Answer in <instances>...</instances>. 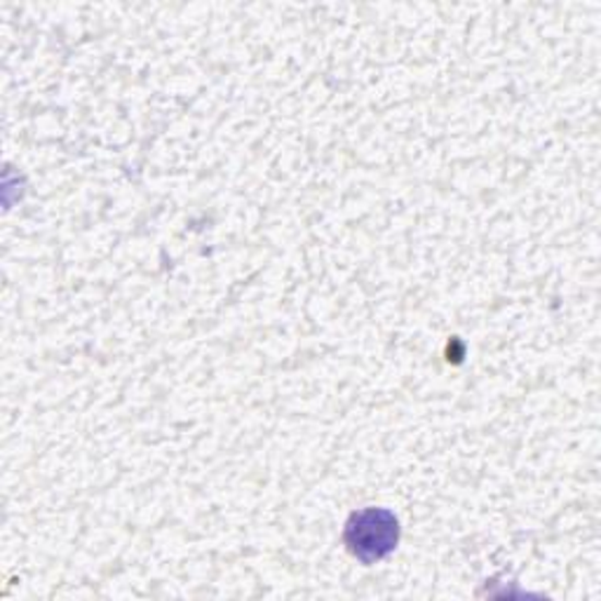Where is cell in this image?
Listing matches in <instances>:
<instances>
[{"mask_svg": "<svg viewBox=\"0 0 601 601\" xmlns=\"http://www.w3.org/2000/svg\"><path fill=\"white\" fill-rule=\"evenodd\" d=\"M357 525L360 527H351V531H347V543H351L353 552L365 562H372V559H378L388 555V552L394 547V541H398V525L388 517L386 525H378L376 531L367 529L365 519H362V515L357 517Z\"/></svg>", "mask_w": 601, "mask_h": 601, "instance_id": "obj_1", "label": "cell"}]
</instances>
